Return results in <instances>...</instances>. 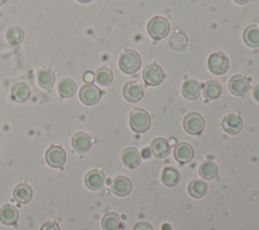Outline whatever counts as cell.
Instances as JSON below:
<instances>
[{"label": "cell", "mask_w": 259, "mask_h": 230, "mask_svg": "<svg viewBox=\"0 0 259 230\" xmlns=\"http://www.w3.org/2000/svg\"><path fill=\"white\" fill-rule=\"evenodd\" d=\"M132 230H154V229L150 223L146 221H140L134 225Z\"/></svg>", "instance_id": "33"}, {"label": "cell", "mask_w": 259, "mask_h": 230, "mask_svg": "<svg viewBox=\"0 0 259 230\" xmlns=\"http://www.w3.org/2000/svg\"><path fill=\"white\" fill-rule=\"evenodd\" d=\"M183 127L189 134H200L204 128V119L199 113L190 112L183 119Z\"/></svg>", "instance_id": "6"}, {"label": "cell", "mask_w": 259, "mask_h": 230, "mask_svg": "<svg viewBox=\"0 0 259 230\" xmlns=\"http://www.w3.org/2000/svg\"><path fill=\"white\" fill-rule=\"evenodd\" d=\"M5 2H6V0H0V6L3 5Z\"/></svg>", "instance_id": "41"}, {"label": "cell", "mask_w": 259, "mask_h": 230, "mask_svg": "<svg viewBox=\"0 0 259 230\" xmlns=\"http://www.w3.org/2000/svg\"><path fill=\"white\" fill-rule=\"evenodd\" d=\"M151 125V117L144 109L136 108L132 110L130 115V126L137 133L146 132Z\"/></svg>", "instance_id": "2"}, {"label": "cell", "mask_w": 259, "mask_h": 230, "mask_svg": "<svg viewBox=\"0 0 259 230\" xmlns=\"http://www.w3.org/2000/svg\"><path fill=\"white\" fill-rule=\"evenodd\" d=\"M243 40L249 47L259 46V25L252 24L247 26L243 31Z\"/></svg>", "instance_id": "21"}, {"label": "cell", "mask_w": 259, "mask_h": 230, "mask_svg": "<svg viewBox=\"0 0 259 230\" xmlns=\"http://www.w3.org/2000/svg\"><path fill=\"white\" fill-rule=\"evenodd\" d=\"M148 33L149 35L155 39L160 40L165 37L170 29V25L168 20L163 16H154L148 22Z\"/></svg>", "instance_id": "3"}, {"label": "cell", "mask_w": 259, "mask_h": 230, "mask_svg": "<svg viewBox=\"0 0 259 230\" xmlns=\"http://www.w3.org/2000/svg\"><path fill=\"white\" fill-rule=\"evenodd\" d=\"M72 146L78 153H85L92 146L91 137L85 132H77L72 137Z\"/></svg>", "instance_id": "15"}, {"label": "cell", "mask_w": 259, "mask_h": 230, "mask_svg": "<svg viewBox=\"0 0 259 230\" xmlns=\"http://www.w3.org/2000/svg\"><path fill=\"white\" fill-rule=\"evenodd\" d=\"M123 98L131 103H137L142 100L144 96V90L142 85L137 81L127 82L122 89Z\"/></svg>", "instance_id": "8"}, {"label": "cell", "mask_w": 259, "mask_h": 230, "mask_svg": "<svg viewBox=\"0 0 259 230\" xmlns=\"http://www.w3.org/2000/svg\"><path fill=\"white\" fill-rule=\"evenodd\" d=\"M188 42L187 36L182 31H176L169 39V44L174 50H182L186 47Z\"/></svg>", "instance_id": "32"}, {"label": "cell", "mask_w": 259, "mask_h": 230, "mask_svg": "<svg viewBox=\"0 0 259 230\" xmlns=\"http://www.w3.org/2000/svg\"><path fill=\"white\" fill-rule=\"evenodd\" d=\"M228 88L233 95L243 96L249 89V80L242 75H235L230 79Z\"/></svg>", "instance_id": "10"}, {"label": "cell", "mask_w": 259, "mask_h": 230, "mask_svg": "<svg viewBox=\"0 0 259 230\" xmlns=\"http://www.w3.org/2000/svg\"><path fill=\"white\" fill-rule=\"evenodd\" d=\"M161 181L167 187H174L180 181V172L174 166H166L161 174Z\"/></svg>", "instance_id": "23"}, {"label": "cell", "mask_w": 259, "mask_h": 230, "mask_svg": "<svg viewBox=\"0 0 259 230\" xmlns=\"http://www.w3.org/2000/svg\"><path fill=\"white\" fill-rule=\"evenodd\" d=\"M141 64L142 60L140 54L132 49H126L122 51L118 60L119 69L127 75H132L138 72L141 68Z\"/></svg>", "instance_id": "1"}, {"label": "cell", "mask_w": 259, "mask_h": 230, "mask_svg": "<svg viewBox=\"0 0 259 230\" xmlns=\"http://www.w3.org/2000/svg\"><path fill=\"white\" fill-rule=\"evenodd\" d=\"M175 159L180 163H187L192 160L194 156L193 147L187 142H180L176 144L173 151Z\"/></svg>", "instance_id": "14"}, {"label": "cell", "mask_w": 259, "mask_h": 230, "mask_svg": "<svg viewBox=\"0 0 259 230\" xmlns=\"http://www.w3.org/2000/svg\"><path fill=\"white\" fill-rule=\"evenodd\" d=\"M55 83V74L50 69H45L37 74V84L44 89H51Z\"/></svg>", "instance_id": "30"}, {"label": "cell", "mask_w": 259, "mask_h": 230, "mask_svg": "<svg viewBox=\"0 0 259 230\" xmlns=\"http://www.w3.org/2000/svg\"><path fill=\"white\" fill-rule=\"evenodd\" d=\"M46 161L52 167H61L66 161L65 150L61 146L52 145L46 152Z\"/></svg>", "instance_id": "9"}, {"label": "cell", "mask_w": 259, "mask_h": 230, "mask_svg": "<svg viewBox=\"0 0 259 230\" xmlns=\"http://www.w3.org/2000/svg\"><path fill=\"white\" fill-rule=\"evenodd\" d=\"M85 186L92 191H98L101 190L104 186L105 182V175L103 171L99 169H91L89 170L84 179Z\"/></svg>", "instance_id": "11"}, {"label": "cell", "mask_w": 259, "mask_h": 230, "mask_svg": "<svg viewBox=\"0 0 259 230\" xmlns=\"http://www.w3.org/2000/svg\"><path fill=\"white\" fill-rule=\"evenodd\" d=\"M30 96V89L25 83H16L11 89V97L18 103H24Z\"/></svg>", "instance_id": "22"}, {"label": "cell", "mask_w": 259, "mask_h": 230, "mask_svg": "<svg viewBox=\"0 0 259 230\" xmlns=\"http://www.w3.org/2000/svg\"><path fill=\"white\" fill-rule=\"evenodd\" d=\"M253 98L259 103V84H257L253 89Z\"/></svg>", "instance_id": "36"}, {"label": "cell", "mask_w": 259, "mask_h": 230, "mask_svg": "<svg viewBox=\"0 0 259 230\" xmlns=\"http://www.w3.org/2000/svg\"><path fill=\"white\" fill-rule=\"evenodd\" d=\"M121 162L128 168L137 167L141 162L140 151L136 147H127L121 153Z\"/></svg>", "instance_id": "16"}, {"label": "cell", "mask_w": 259, "mask_h": 230, "mask_svg": "<svg viewBox=\"0 0 259 230\" xmlns=\"http://www.w3.org/2000/svg\"><path fill=\"white\" fill-rule=\"evenodd\" d=\"M200 84L196 80H187L181 87V93L187 100H195L200 95Z\"/></svg>", "instance_id": "20"}, {"label": "cell", "mask_w": 259, "mask_h": 230, "mask_svg": "<svg viewBox=\"0 0 259 230\" xmlns=\"http://www.w3.org/2000/svg\"><path fill=\"white\" fill-rule=\"evenodd\" d=\"M203 96L207 100H214L218 99L222 93H223V88L221 84L218 81L214 80H209L203 84Z\"/></svg>", "instance_id": "24"}, {"label": "cell", "mask_w": 259, "mask_h": 230, "mask_svg": "<svg viewBox=\"0 0 259 230\" xmlns=\"http://www.w3.org/2000/svg\"><path fill=\"white\" fill-rule=\"evenodd\" d=\"M6 39L11 45H18L24 39V31L18 26H11L6 32Z\"/></svg>", "instance_id": "31"}, {"label": "cell", "mask_w": 259, "mask_h": 230, "mask_svg": "<svg viewBox=\"0 0 259 230\" xmlns=\"http://www.w3.org/2000/svg\"><path fill=\"white\" fill-rule=\"evenodd\" d=\"M165 78L163 69L155 63L149 64L143 71V80L148 86H158Z\"/></svg>", "instance_id": "5"}, {"label": "cell", "mask_w": 259, "mask_h": 230, "mask_svg": "<svg viewBox=\"0 0 259 230\" xmlns=\"http://www.w3.org/2000/svg\"><path fill=\"white\" fill-rule=\"evenodd\" d=\"M101 97L100 89L93 84H86L81 87L79 92V98L81 102L85 105L96 104Z\"/></svg>", "instance_id": "7"}, {"label": "cell", "mask_w": 259, "mask_h": 230, "mask_svg": "<svg viewBox=\"0 0 259 230\" xmlns=\"http://www.w3.org/2000/svg\"><path fill=\"white\" fill-rule=\"evenodd\" d=\"M237 4H246L249 2V0H234Z\"/></svg>", "instance_id": "37"}, {"label": "cell", "mask_w": 259, "mask_h": 230, "mask_svg": "<svg viewBox=\"0 0 259 230\" xmlns=\"http://www.w3.org/2000/svg\"><path fill=\"white\" fill-rule=\"evenodd\" d=\"M79 2H81V3H89V2H91L92 0H78Z\"/></svg>", "instance_id": "40"}, {"label": "cell", "mask_w": 259, "mask_h": 230, "mask_svg": "<svg viewBox=\"0 0 259 230\" xmlns=\"http://www.w3.org/2000/svg\"><path fill=\"white\" fill-rule=\"evenodd\" d=\"M95 80L102 87L109 86L113 81V73L109 68L101 67L95 73Z\"/></svg>", "instance_id": "29"}, {"label": "cell", "mask_w": 259, "mask_h": 230, "mask_svg": "<svg viewBox=\"0 0 259 230\" xmlns=\"http://www.w3.org/2000/svg\"><path fill=\"white\" fill-rule=\"evenodd\" d=\"M83 80L88 83V84H91L93 81H94V74L90 71L86 72L84 75H83Z\"/></svg>", "instance_id": "35"}, {"label": "cell", "mask_w": 259, "mask_h": 230, "mask_svg": "<svg viewBox=\"0 0 259 230\" xmlns=\"http://www.w3.org/2000/svg\"><path fill=\"white\" fill-rule=\"evenodd\" d=\"M58 93L63 98H71L76 93V83L70 78H64L58 83Z\"/></svg>", "instance_id": "26"}, {"label": "cell", "mask_w": 259, "mask_h": 230, "mask_svg": "<svg viewBox=\"0 0 259 230\" xmlns=\"http://www.w3.org/2000/svg\"><path fill=\"white\" fill-rule=\"evenodd\" d=\"M175 143H176V139H175V138H170V140H169V144L174 145Z\"/></svg>", "instance_id": "38"}, {"label": "cell", "mask_w": 259, "mask_h": 230, "mask_svg": "<svg viewBox=\"0 0 259 230\" xmlns=\"http://www.w3.org/2000/svg\"><path fill=\"white\" fill-rule=\"evenodd\" d=\"M230 61L226 54L221 51L213 52L207 60V68L214 75H223L228 72Z\"/></svg>", "instance_id": "4"}, {"label": "cell", "mask_w": 259, "mask_h": 230, "mask_svg": "<svg viewBox=\"0 0 259 230\" xmlns=\"http://www.w3.org/2000/svg\"><path fill=\"white\" fill-rule=\"evenodd\" d=\"M40 230H61V229H60V226L58 225L57 222L47 221L41 225Z\"/></svg>", "instance_id": "34"}, {"label": "cell", "mask_w": 259, "mask_h": 230, "mask_svg": "<svg viewBox=\"0 0 259 230\" xmlns=\"http://www.w3.org/2000/svg\"><path fill=\"white\" fill-rule=\"evenodd\" d=\"M163 230H170V226L168 224L163 225Z\"/></svg>", "instance_id": "39"}, {"label": "cell", "mask_w": 259, "mask_h": 230, "mask_svg": "<svg viewBox=\"0 0 259 230\" xmlns=\"http://www.w3.org/2000/svg\"><path fill=\"white\" fill-rule=\"evenodd\" d=\"M19 212L16 207L6 204L0 208V222L5 225H13L17 222Z\"/></svg>", "instance_id": "19"}, {"label": "cell", "mask_w": 259, "mask_h": 230, "mask_svg": "<svg viewBox=\"0 0 259 230\" xmlns=\"http://www.w3.org/2000/svg\"><path fill=\"white\" fill-rule=\"evenodd\" d=\"M32 189L25 183L18 184L13 190V198L20 204H26L32 199Z\"/></svg>", "instance_id": "18"}, {"label": "cell", "mask_w": 259, "mask_h": 230, "mask_svg": "<svg viewBox=\"0 0 259 230\" xmlns=\"http://www.w3.org/2000/svg\"><path fill=\"white\" fill-rule=\"evenodd\" d=\"M242 127H243L242 119L237 114H234V113L228 114L222 120V128L228 134H231V135L238 134L242 130Z\"/></svg>", "instance_id": "12"}, {"label": "cell", "mask_w": 259, "mask_h": 230, "mask_svg": "<svg viewBox=\"0 0 259 230\" xmlns=\"http://www.w3.org/2000/svg\"><path fill=\"white\" fill-rule=\"evenodd\" d=\"M151 152L157 158H164L170 152V144L163 137H157L151 142Z\"/></svg>", "instance_id": "17"}, {"label": "cell", "mask_w": 259, "mask_h": 230, "mask_svg": "<svg viewBox=\"0 0 259 230\" xmlns=\"http://www.w3.org/2000/svg\"><path fill=\"white\" fill-rule=\"evenodd\" d=\"M120 225V219L115 212L106 213L101 220V227L103 230H117Z\"/></svg>", "instance_id": "27"}, {"label": "cell", "mask_w": 259, "mask_h": 230, "mask_svg": "<svg viewBox=\"0 0 259 230\" xmlns=\"http://www.w3.org/2000/svg\"><path fill=\"white\" fill-rule=\"evenodd\" d=\"M188 194L195 199L203 198L207 193V185L201 180H192L187 187Z\"/></svg>", "instance_id": "25"}, {"label": "cell", "mask_w": 259, "mask_h": 230, "mask_svg": "<svg viewBox=\"0 0 259 230\" xmlns=\"http://www.w3.org/2000/svg\"><path fill=\"white\" fill-rule=\"evenodd\" d=\"M219 171L218 165L212 161H204L199 165L198 174L204 180H212L217 177Z\"/></svg>", "instance_id": "28"}, {"label": "cell", "mask_w": 259, "mask_h": 230, "mask_svg": "<svg viewBox=\"0 0 259 230\" xmlns=\"http://www.w3.org/2000/svg\"><path fill=\"white\" fill-rule=\"evenodd\" d=\"M133 184L131 180L124 176H117L111 183V191L118 197H124L132 191Z\"/></svg>", "instance_id": "13"}]
</instances>
